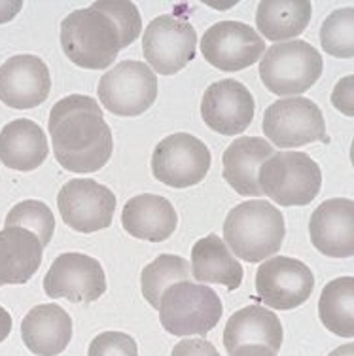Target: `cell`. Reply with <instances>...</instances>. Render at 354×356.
<instances>
[{"instance_id": "6da1fadb", "label": "cell", "mask_w": 354, "mask_h": 356, "mask_svg": "<svg viewBox=\"0 0 354 356\" xmlns=\"http://www.w3.org/2000/svg\"><path fill=\"white\" fill-rule=\"evenodd\" d=\"M49 138L63 169L78 175L101 171L112 156V131L95 99L68 95L49 112Z\"/></svg>"}, {"instance_id": "7a4b0ae2", "label": "cell", "mask_w": 354, "mask_h": 356, "mask_svg": "<svg viewBox=\"0 0 354 356\" xmlns=\"http://www.w3.org/2000/svg\"><path fill=\"white\" fill-rule=\"evenodd\" d=\"M287 235L284 216L277 207L256 199L230 211L224 222V243L237 258L250 264L271 258Z\"/></svg>"}, {"instance_id": "3957f363", "label": "cell", "mask_w": 354, "mask_h": 356, "mask_svg": "<svg viewBox=\"0 0 354 356\" xmlns=\"http://www.w3.org/2000/svg\"><path fill=\"white\" fill-rule=\"evenodd\" d=\"M61 48L80 69L99 70L116 61L122 44L114 21L95 8H83L63 19Z\"/></svg>"}, {"instance_id": "277c9868", "label": "cell", "mask_w": 354, "mask_h": 356, "mask_svg": "<svg viewBox=\"0 0 354 356\" xmlns=\"http://www.w3.org/2000/svg\"><path fill=\"white\" fill-rule=\"evenodd\" d=\"M159 321L170 336H207L222 318V302L207 284L177 282L159 302Z\"/></svg>"}, {"instance_id": "5b68a950", "label": "cell", "mask_w": 354, "mask_h": 356, "mask_svg": "<svg viewBox=\"0 0 354 356\" xmlns=\"http://www.w3.org/2000/svg\"><path fill=\"white\" fill-rule=\"evenodd\" d=\"M258 184L277 205L305 207L321 192L322 171L303 152H275L259 167Z\"/></svg>"}, {"instance_id": "8992f818", "label": "cell", "mask_w": 354, "mask_h": 356, "mask_svg": "<svg viewBox=\"0 0 354 356\" xmlns=\"http://www.w3.org/2000/svg\"><path fill=\"white\" fill-rule=\"evenodd\" d=\"M322 67V55L309 42L288 40L266 49L259 78L275 95H301L319 82Z\"/></svg>"}, {"instance_id": "52a82bcc", "label": "cell", "mask_w": 354, "mask_h": 356, "mask_svg": "<svg viewBox=\"0 0 354 356\" xmlns=\"http://www.w3.org/2000/svg\"><path fill=\"white\" fill-rule=\"evenodd\" d=\"M97 95L116 116H140L157 99L156 72L140 61H122L102 76Z\"/></svg>"}, {"instance_id": "ba28073f", "label": "cell", "mask_w": 354, "mask_h": 356, "mask_svg": "<svg viewBox=\"0 0 354 356\" xmlns=\"http://www.w3.org/2000/svg\"><path fill=\"white\" fill-rule=\"evenodd\" d=\"M262 129L269 144L277 148H298L316 140L330 143L321 108L303 97L279 99L273 103L264 114Z\"/></svg>"}, {"instance_id": "9c48e42d", "label": "cell", "mask_w": 354, "mask_h": 356, "mask_svg": "<svg viewBox=\"0 0 354 356\" xmlns=\"http://www.w3.org/2000/svg\"><path fill=\"white\" fill-rule=\"evenodd\" d=\"M198 48V33L177 15H159L143 35V54L152 70L172 76L186 69Z\"/></svg>"}, {"instance_id": "30bf717a", "label": "cell", "mask_w": 354, "mask_h": 356, "mask_svg": "<svg viewBox=\"0 0 354 356\" xmlns=\"http://www.w3.org/2000/svg\"><path fill=\"white\" fill-rule=\"evenodd\" d=\"M211 169V152L190 133H175L157 144L152 156L154 177L170 188L199 184Z\"/></svg>"}, {"instance_id": "8fae6325", "label": "cell", "mask_w": 354, "mask_h": 356, "mask_svg": "<svg viewBox=\"0 0 354 356\" xmlns=\"http://www.w3.org/2000/svg\"><path fill=\"white\" fill-rule=\"evenodd\" d=\"M63 222L80 233L106 229L116 211V195L91 178H72L57 193Z\"/></svg>"}, {"instance_id": "7c38bea8", "label": "cell", "mask_w": 354, "mask_h": 356, "mask_svg": "<svg viewBox=\"0 0 354 356\" xmlns=\"http://www.w3.org/2000/svg\"><path fill=\"white\" fill-rule=\"evenodd\" d=\"M313 271L296 258L271 256L258 267L256 292L259 302L277 311H292L311 298Z\"/></svg>"}, {"instance_id": "4fadbf2b", "label": "cell", "mask_w": 354, "mask_h": 356, "mask_svg": "<svg viewBox=\"0 0 354 356\" xmlns=\"http://www.w3.org/2000/svg\"><path fill=\"white\" fill-rule=\"evenodd\" d=\"M201 54L214 69L237 72L252 67L266 54V42L241 21H220L207 29L201 38Z\"/></svg>"}, {"instance_id": "5bb4252c", "label": "cell", "mask_w": 354, "mask_h": 356, "mask_svg": "<svg viewBox=\"0 0 354 356\" xmlns=\"http://www.w3.org/2000/svg\"><path fill=\"white\" fill-rule=\"evenodd\" d=\"M46 296L72 303L97 302L106 292V275L95 258L88 254L67 252L55 258L44 279Z\"/></svg>"}, {"instance_id": "9a60e30c", "label": "cell", "mask_w": 354, "mask_h": 356, "mask_svg": "<svg viewBox=\"0 0 354 356\" xmlns=\"http://www.w3.org/2000/svg\"><path fill=\"white\" fill-rule=\"evenodd\" d=\"M254 97L237 80H220L207 88L201 101V116L212 131L225 137L241 135L254 120Z\"/></svg>"}, {"instance_id": "2e32d148", "label": "cell", "mask_w": 354, "mask_h": 356, "mask_svg": "<svg viewBox=\"0 0 354 356\" xmlns=\"http://www.w3.org/2000/svg\"><path fill=\"white\" fill-rule=\"evenodd\" d=\"M49 89L48 65L36 55H14L0 67V101L10 108L40 106L48 99Z\"/></svg>"}, {"instance_id": "e0dca14e", "label": "cell", "mask_w": 354, "mask_h": 356, "mask_svg": "<svg viewBox=\"0 0 354 356\" xmlns=\"http://www.w3.org/2000/svg\"><path fill=\"white\" fill-rule=\"evenodd\" d=\"M314 248L330 258H351L354 254L353 199H328L314 211L309 222Z\"/></svg>"}, {"instance_id": "ac0fdd59", "label": "cell", "mask_w": 354, "mask_h": 356, "mask_svg": "<svg viewBox=\"0 0 354 356\" xmlns=\"http://www.w3.org/2000/svg\"><path fill=\"white\" fill-rule=\"evenodd\" d=\"M21 339L36 356L61 355L72 339V318L57 303L36 305L21 322Z\"/></svg>"}, {"instance_id": "d6986e66", "label": "cell", "mask_w": 354, "mask_h": 356, "mask_svg": "<svg viewBox=\"0 0 354 356\" xmlns=\"http://www.w3.org/2000/svg\"><path fill=\"white\" fill-rule=\"evenodd\" d=\"M122 224L123 229L135 239L161 243L169 239L177 229L178 214L170 201L161 195L143 193L125 203Z\"/></svg>"}, {"instance_id": "ffe728a7", "label": "cell", "mask_w": 354, "mask_h": 356, "mask_svg": "<svg viewBox=\"0 0 354 356\" xmlns=\"http://www.w3.org/2000/svg\"><path fill=\"white\" fill-rule=\"evenodd\" d=\"M275 150L266 138L241 137L224 152V178L239 195L262 197L258 184L259 167L271 158Z\"/></svg>"}, {"instance_id": "44dd1931", "label": "cell", "mask_w": 354, "mask_h": 356, "mask_svg": "<svg viewBox=\"0 0 354 356\" xmlns=\"http://www.w3.org/2000/svg\"><path fill=\"white\" fill-rule=\"evenodd\" d=\"M282 337L284 332L279 316L266 307L248 305L230 316L224 330V347L227 355L243 345H266L279 353Z\"/></svg>"}, {"instance_id": "7402d4cb", "label": "cell", "mask_w": 354, "mask_h": 356, "mask_svg": "<svg viewBox=\"0 0 354 356\" xmlns=\"http://www.w3.org/2000/svg\"><path fill=\"white\" fill-rule=\"evenodd\" d=\"M46 133L36 122L21 118L0 131V161L14 171H34L48 158Z\"/></svg>"}, {"instance_id": "603a6c76", "label": "cell", "mask_w": 354, "mask_h": 356, "mask_svg": "<svg viewBox=\"0 0 354 356\" xmlns=\"http://www.w3.org/2000/svg\"><path fill=\"white\" fill-rule=\"evenodd\" d=\"M44 245L23 227H4L0 232V286L25 284L42 264Z\"/></svg>"}, {"instance_id": "cb8c5ba5", "label": "cell", "mask_w": 354, "mask_h": 356, "mask_svg": "<svg viewBox=\"0 0 354 356\" xmlns=\"http://www.w3.org/2000/svg\"><path fill=\"white\" fill-rule=\"evenodd\" d=\"M190 267L199 284H222L227 290H237L245 277L243 266L218 235H207L193 245Z\"/></svg>"}, {"instance_id": "d4e9b609", "label": "cell", "mask_w": 354, "mask_h": 356, "mask_svg": "<svg viewBox=\"0 0 354 356\" xmlns=\"http://www.w3.org/2000/svg\"><path fill=\"white\" fill-rule=\"evenodd\" d=\"M309 0H264L258 4L256 25L264 38L282 42L300 36L311 23Z\"/></svg>"}, {"instance_id": "484cf974", "label": "cell", "mask_w": 354, "mask_h": 356, "mask_svg": "<svg viewBox=\"0 0 354 356\" xmlns=\"http://www.w3.org/2000/svg\"><path fill=\"white\" fill-rule=\"evenodd\" d=\"M322 324L339 337L354 336V279L339 277L324 286L319 302Z\"/></svg>"}, {"instance_id": "4316f807", "label": "cell", "mask_w": 354, "mask_h": 356, "mask_svg": "<svg viewBox=\"0 0 354 356\" xmlns=\"http://www.w3.org/2000/svg\"><path fill=\"white\" fill-rule=\"evenodd\" d=\"M190 281V264L177 254H161L140 275V290L146 302L159 309L165 290L177 282Z\"/></svg>"}, {"instance_id": "83f0119b", "label": "cell", "mask_w": 354, "mask_h": 356, "mask_svg": "<svg viewBox=\"0 0 354 356\" xmlns=\"http://www.w3.org/2000/svg\"><path fill=\"white\" fill-rule=\"evenodd\" d=\"M322 49L332 57H354V10L341 8L328 15L321 29Z\"/></svg>"}, {"instance_id": "f1b7e54d", "label": "cell", "mask_w": 354, "mask_h": 356, "mask_svg": "<svg viewBox=\"0 0 354 356\" xmlns=\"http://www.w3.org/2000/svg\"><path fill=\"white\" fill-rule=\"evenodd\" d=\"M4 227H23L34 233L40 243L46 247L55 232V218L49 207L36 199L21 201L8 213L4 220Z\"/></svg>"}, {"instance_id": "f546056e", "label": "cell", "mask_w": 354, "mask_h": 356, "mask_svg": "<svg viewBox=\"0 0 354 356\" xmlns=\"http://www.w3.org/2000/svg\"><path fill=\"white\" fill-rule=\"evenodd\" d=\"M95 10L114 21L120 33V44L122 48H127L133 42L140 36L143 31V17L138 8L133 2H125V0H99L93 6Z\"/></svg>"}, {"instance_id": "4dcf8cb0", "label": "cell", "mask_w": 354, "mask_h": 356, "mask_svg": "<svg viewBox=\"0 0 354 356\" xmlns=\"http://www.w3.org/2000/svg\"><path fill=\"white\" fill-rule=\"evenodd\" d=\"M88 356H138V347L123 332H104L91 341Z\"/></svg>"}, {"instance_id": "1f68e13d", "label": "cell", "mask_w": 354, "mask_h": 356, "mask_svg": "<svg viewBox=\"0 0 354 356\" xmlns=\"http://www.w3.org/2000/svg\"><path fill=\"white\" fill-rule=\"evenodd\" d=\"M353 82L354 76L348 74L345 78H341L339 83L335 86L334 93H332V103L337 110H341L345 116L353 118L354 108H353Z\"/></svg>"}, {"instance_id": "d6a6232c", "label": "cell", "mask_w": 354, "mask_h": 356, "mask_svg": "<svg viewBox=\"0 0 354 356\" xmlns=\"http://www.w3.org/2000/svg\"><path fill=\"white\" fill-rule=\"evenodd\" d=\"M170 356H220V353L207 339H184L175 345Z\"/></svg>"}, {"instance_id": "836d02e7", "label": "cell", "mask_w": 354, "mask_h": 356, "mask_svg": "<svg viewBox=\"0 0 354 356\" xmlns=\"http://www.w3.org/2000/svg\"><path fill=\"white\" fill-rule=\"evenodd\" d=\"M230 356H277V353L266 345H243L233 350Z\"/></svg>"}, {"instance_id": "e575fe53", "label": "cell", "mask_w": 354, "mask_h": 356, "mask_svg": "<svg viewBox=\"0 0 354 356\" xmlns=\"http://www.w3.org/2000/svg\"><path fill=\"white\" fill-rule=\"evenodd\" d=\"M21 8H23V2H19V0L17 2L15 0H12V2H0V25L14 19L15 15L21 12Z\"/></svg>"}, {"instance_id": "d590c367", "label": "cell", "mask_w": 354, "mask_h": 356, "mask_svg": "<svg viewBox=\"0 0 354 356\" xmlns=\"http://www.w3.org/2000/svg\"><path fill=\"white\" fill-rule=\"evenodd\" d=\"M12 332V316L6 309L0 307V343L4 341Z\"/></svg>"}, {"instance_id": "8d00e7d4", "label": "cell", "mask_w": 354, "mask_h": 356, "mask_svg": "<svg viewBox=\"0 0 354 356\" xmlns=\"http://www.w3.org/2000/svg\"><path fill=\"white\" fill-rule=\"evenodd\" d=\"M328 356H354V345L353 343H347V345H341L334 353H330Z\"/></svg>"}]
</instances>
